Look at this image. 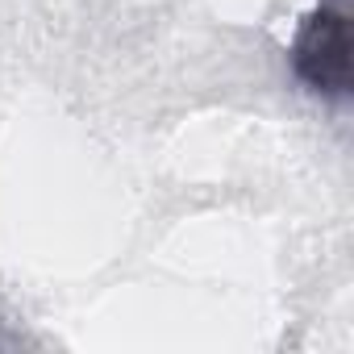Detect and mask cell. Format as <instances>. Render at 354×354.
<instances>
[{
	"label": "cell",
	"instance_id": "obj_1",
	"mask_svg": "<svg viewBox=\"0 0 354 354\" xmlns=\"http://www.w3.org/2000/svg\"><path fill=\"white\" fill-rule=\"evenodd\" d=\"M300 75L321 92H346L350 84V38H346V9H321L296 46Z\"/></svg>",
	"mask_w": 354,
	"mask_h": 354
}]
</instances>
